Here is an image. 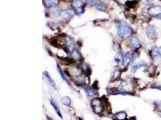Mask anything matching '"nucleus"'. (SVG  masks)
<instances>
[{"label": "nucleus", "instance_id": "obj_6", "mask_svg": "<svg viewBox=\"0 0 161 120\" xmlns=\"http://www.w3.org/2000/svg\"><path fill=\"white\" fill-rule=\"evenodd\" d=\"M129 44H130L132 48L134 49L135 50L138 49L141 46V42H140L139 39L138 38L135 37V36H132V37L130 38Z\"/></svg>", "mask_w": 161, "mask_h": 120}, {"label": "nucleus", "instance_id": "obj_2", "mask_svg": "<svg viewBox=\"0 0 161 120\" xmlns=\"http://www.w3.org/2000/svg\"><path fill=\"white\" fill-rule=\"evenodd\" d=\"M72 6L79 15H82L84 13L85 10V4L81 0H73L72 2Z\"/></svg>", "mask_w": 161, "mask_h": 120}, {"label": "nucleus", "instance_id": "obj_10", "mask_svg": "<svg viewBox=\"0 0 161 120\" xmlns=\"http://www.w3.org/2000/svg\"><path fill=\"white\" fill-rule=\"evenodd\" d=\"M132 59H133V55H132L130 53H125L123 55V57H122L123 64L125 66H128L131 62V61H132Z\"/></svg>", "mask_w": 161, "mask_h": 120}, {"label": "nucleus", "instance_id": "obj_12", "mask_svg": "<svg viewBox=\"0 0 161 120\" xmlns=\"http://www.w3.org/2000/svg\"><path fill=\"white\" fill-rule=\"evenodd\" d=\"M50 13V15L52 17L56 18V17H58L60 15H61L62 12L60 11V9L59 8L54 7V8H51Z\"/></svg>", "mask_w": 161, "mask_h": 120}, {"label": "nucleus", "instance_id": "obj_18", "mask_svg": "<svg viewBox=\"0 0 161 120\" xmlns=\"http://www.w3.org/2000/svg\"><path fill=\"white\" fill-rule=\"evenodd\" d=\"M58 72H59V74H60V76H61V78H62V79L68 85H69L70 86V82L69 81V80L68 79V78H67V77L66 76V75H65V73H64V72L62 70V69L60 68L58 66Z\"/></svg>", "mask_w": 161, "mask_h": 120}, {"label": "nucleus", "instance_id": "obj_28", "mask_svg": "<svg viewBox=\"0 0 161 120\" xmlns=\"http://www.w3.org/2000/svg\"><path fill=\"white\" fill-rule=\"evenodd\" d=\"M130 120H136V119L135 117H132V118L130 119Z\"/></svg>", "mask_w": 161, "mask_h": 120}, {"label": "nucleus", "instance_id": "obj_26", "mask_svg": "<svg viewBox=\"0 0 161 120\" xmlns=\"http://www.w3.org/2000/svg\"><path fill=\"white\" fill-rule=\"evenodd\" d=\"M152 88H156V89H158V90H161V85H159V84H153V86H152Z\"/></svg>", "mask_w": 161, "mask_h": 120}, {"label": "nucleus", "instance_id": "obj_19", "mask_svg": "<svg viewBox=\"0 0 161 120\" xmlns=\"http://www.w3.org/2000/svg\"><path fill=\"white\" fill-rule=\"evenodd\" d=\"M69 72L71 75H73L74 77H75V78L81 76L80 74V70L78 68H71L69 69Z\"/></svg>", "mask_w": 161, "mask_h": 120}, {"label": "nucleus", "instance_id": "obj_7", "mask_svg": "<svg viewBox=\"0 0 161 120\" xmlns=\"http://www.w3.org/2000/svg\"><path fill=\"white\" fill-rule=\"evenodd\" d=\"M65 43L69 52H72L75 49V42L73 38L71 37L67 36L65 38Z\"/></svg>", "mask_w": 161, "mask_h": 120}, {"label": "nucleus", "instance_id": "obj_27", "mask_svg": "<svg viewBox=\"0 0 161 120\" xmlns=\"http://www.w3.org/2000/svg\"><path fill=\"white\" fill-rule=\"evenodd\" d=\"M47 120H53L51 118L49 117H47Z\"/></svg>", "mask_w": 161, "mask_h": 120}, {"label": "nucleus", "instance_id": "obj_17", "mask_svg": "<svg viewBox=\"0 0 161 120\" xmlns=\"http://www.w3.org/2000/svg\"><path fill=\"white\" fill-rule=\"evenodd\" d=\"M146 66V63L144 61H141L135 64L132 66V72H136L138 69L141 68H143Z\"/></svg>", "mask_w": 161, "mask_h": 120}, {"label": "nucleus", "instance_id": "obj_3", "mask_svg": "<svg viewBox=\"0 0 161 120\" xmlns=\"http://www.w3.org/2000/svg\"><path fill=\"white\" fill-rule=\"evenodd\" d=\"M91 107L95 113H101L103 111V106L101 100L98 98H94L91 100Z\"/></svg>", "mask_w": 161, "mask_h": 120}, {"label": "nucleus", "instance_id": "obj_24", "mask_svg": "<svg viewBox=\"0 0 161 120\" xmlns=\"http://www.w3.org/2000/svg\"><path fill=\"white\" fill-rule=\"evenodd\" d=\"M154 105H155V108H156V109H158L161 113V101H158V102H155Z\"/></svg>", "mask_w": 161, "mask_h": 120}, {"label": "nucleus", "instance_id": "obj_14", "mask_svg": "<svg viewBox=\"0 0 161 120\" xmlns=\"http://www.w3.org/2000/svg\"><path fill=\"white\" fill-rule=\"evenodd\" d=\"M83 90L85 91L86 94L88 95V96L94 97V96H96L97 95V92L89 88V87H83Z\"/></svg>", "mask_w": 161, "mask_h": 120}, {"label": "nucleus", "instance_id": "obj_23", "mask_svg": "<svg viewBox=\"0 0 161 120\" xmlns=\"http://www.w3.org/2000/svg\"><path fill=\"white\" fill-rule=\"evenodd\" d=\"M81 71H83V72L86 73H91V70L90 68H88L87 65H84L83 67H81Z\"/></svg>", "mask_w": 161, "mask_h": 120}, {"label": "nucleus", "instance_id": "obj_1", "mask_svg": "<svg viewBox=\"0 0 161 120\" xmlns=\"http://www.w3.org/2000/svg\"><path fill=\"white\" fill-rule=\"evenodd\" d=\"M118 35L121 38H127L132 35V28L124 21L120 22L117 26Z\"/></svg>", "mask_w": 161, "mask_h": 120}, {"label": "nucleus", "instance_id": "obj_20", "mask_svg": "<svg viewBox=\"0 0 161 120\" xmlns=\"http://www.w3.org/2000/svg\"><path fill=\"white\" fill-rule=\"evenodd\" d=\"M115 118L118 120H125L127 118V114L125 112H119L115 115Z\"/></svg>", "mask_w": 161, "mask_h": 120}, {"label": "nucleus", "instance_id": "obj_9", "mask_svg": "<svg viewBox=\"0 0 161 120\" xmlns=\"http://www.w3.org/2000/svg\"><path fill=\"white\" fill-rule=\"evenodd\" d=\"M151 56L154 60H157L161 58V52L160 49L157 46H154L151 51Z\"/></svg>", "mask_w": 161, "mask_h": 120}, {"label": "nucleus", "instance_id": "obj_5", "mask_svg": "<svg viewBox=\"0 0 161 120\" xmlns=\"http://www.w3.org/2000/svg\"><path fill=\"white\" fill-rule=\"evenodd\" d=\"M146 33L147 37L150 39L154 40L158 38V33H157L156 28L153 25H148V27H147Z\"/></svg>", "mask_w": 161, "mask_h": 120}, {"label": "nucleus", "instance_id": "obj_29", "mask_svg": "<svg viewBox=\"0 0 161 120\" xmlns=\"http://www.w3.org/2000/svg\"><path fill=\"white\" fill-rule=\"evenodd\" d=\"M79 120H81L80 118V119H79Z\"/></svg>", "mask_w": 161, "mask_h": 120}, {"label": "nucleus", "instance_id": "obj_11", "mask_svg": "<svg viewBox=\"0 0 161 120\" xmlns=\"http://www.w3.org/2000/svg\"><path fill=\"white\" fill-rule=\"evenodd\" d=\"M44 3L47 7L49 8H54L59 3V0H44Z\"/></svg>", "mask_w": 161, "mask_h": 120}, {"label": "nucleus", "instance_id": "obj_25", "mask_svg": "<svg viewBox=\"0 0 161 120\" xmlns=\"http://www.w3.org/2000/svg\"><path fill=\"white\" fill-rule=\"evenodd\" d=\"M99 0H86L88 3L91 6H94L96 4H98Z\"/></svg>", "mask_w": 161, "mask_h": 120}, {"label": "nucleus", "instance_id": "obj_30", "mask_svg": "<svg viewBox=\"0 0 161 120\" xmlns=\"http://www.w3.org/2000/svg\"></svg>", "mask_w": 161, "mask_h": 120}, {"label": "nucleus", "instance_id": "obj_13", "mask_svg": "<svg viewBox=\"0 0 161 120\" xmlns=\"http://www.w3.org/2000/svg\"><path fill=\"white\" fill-rule=\"evenodd\" d=\"M44 75L45 76V77L47 78V79L48 83H50V85L53 87H56V83L54 82V81L53 79V78H51L50 73L48 72L45 71L44 72Z\"/></svg>", "mask_w": 161, "mask_h": 120}, {"label": "nucleus", "instance_id": "obj_15", "mask_svg": "<svg viewBox=\"0 0 161 120\" xmlns=\"http://www.w3.org/2000/svg\"><path fill=\"white\" fill-rule=\"evenodd\" d=\"M50 101V103H51V106H53V108H54V109L55 110V111L56 112L57 114L59 115L61 118H62V115L61 112H60V111L59 109L58 106L57 105L56 103L55 102V101L53 99H51Z\"/></svg>", "mask_w": 161, "mask_h": 120}, {"label": "nucleus", "instance_id": "obj_4", "mask_svg": "<svg viewBox=\"0 0 161 120\" xmlns=\"http://www.w3.org/2000/svg\"><path fill=\"white\" fill-rule=\"evenodd\" d=\"M148 13L150 16L161 19V6H153L149 8Z\"/></svg>", "mask_w": 161, "mask_h": 120}, {"label": "nucleus", "instance_id": "obj_8", "mask_svg": "<svg viewBox=\"0 0 161 120\" xmlns=\"http://www.w3.org/2000/svg\"><path fill=\"white\" fill-rule=\"evenodd\" d=\"M74 15H75L74 12L72 10H66L64 12H62V13H61L62 18L66 21L71 19L74 16Z\"/></svg>", "mask_w": 161, "mask_h": 120}, {"label": "nucleus", "instance_id": "obj_21", "mask_svg": "<svg viewBox=\"0 0 161 120\" xmlns=\"http://www.w3.org/2000/svg\"><path fill=\"white\" fill-rule=\"evenodd\" d=\"M62 102L63 104L65 106H69L71 103V100L70 98L68 96H65L64 98H62Z\"/></svg>", "mask_w": 161, "mask_h": 120}, {"label": "nucleus", "instance_id": "obj_22", "mask_svg": "<svg viewBox=\"0 0 161 120\" xmlns=\"http://www.w3.org/2000/svg\"><path fill=\"white\" fill-rule=\"evenodd\" d=\"M106 8H107L106 5L104 3H103V2L98 3L97 6H96V8L98 10H99L100 11H102V12H105L106 10Z\"/></svg>", "mask_w": 161, "mask_h": 120}, {"label": "nucleus", "instance_id": "obj_16", "mask_svg": "<svg viewBox=\"0 0 161 120\" xmlns=\"http://www.w3.org/2000/svg\"><path fill=\"white\" fill-rule=\"evenodd\" d=\"M71 56L75 60L80 61L82 59V55H81V53L77 49H74L73 51L71 52Z\"/></svg>", "mask_w": 161, "mask_h": 120}]
</instances>
